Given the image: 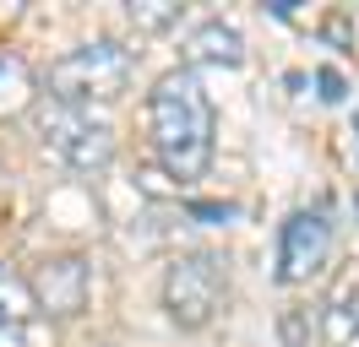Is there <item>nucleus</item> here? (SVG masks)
<instances>
[{
	"instance_id": "5",
	"label": "nucleus",
	"mask_w": 359,
	"mask_h": 347,
	"mask_svg": "<svg viewBox=\"0 0 359 347\" xmlns=\"http://www.w3.org/2000/svg\"><path fill=\"white\" fill-rule=\"evenodd\" d=\"M33 299H39V315L49 320H76L93 299V260L66 250V255H44L39 271H33Z\"/></svg>"
},
{
	"instance_id": "10",
	"label": "nucleus",
	"mask_w": 359,
	"mask_h": 347,
	"mask_svg": "<svg viewBox=\"0 0 359 347\" xmlns=\"http://www.w3.org/2000/svg\"><path fill=\"white\" fill-rule=\"evenodd\" d=\"M321 337H327L332 347H348L359 337V282L354 277L343 282V288L332 293V304L321 309Z\"/></svg>"
},
{
	"instance_id": "9",
	"label": "nucleus",
	"mask_w": 359,
	"mask_h": 347,
	"mask_svg": "<svg viewBox=\"0 0 359 347\" xmlns=\"http://www.w3.org/2000/svg\"><path fill=\"white\" fill-rule=\"evenodd\" d=\"M27 320H39V299H33V282L0 260V331H22Z\"/></svg>"
},
{
	"instance_id": "3",
	"label": "nucleus",
	"mask_w": 359,
	"mask_h": 347,
	"mask_svg": "<svg viewBox=\"0 0 359 347\" xmlns=\"http://www.w3.org/2000/svg\"><path fill=\"white\" fill-rule=\"evenodd\" d=\"M33 136H39V147L55 163H66L82 179H93V174H104L114 163V125L98 120L93 108H71L60 98H39L33 104Z\"/></svg>"
},
{
	"instance_id": "7",
	"label": "nucleus",
	"mask_w": 359,
	"mask_h": 347,
	"mask_svg": "<svg viewBox=\"0 0 359 347\" xmlns=\"http://www.w3.org/2000/svg\"><path fill=\"white\" fill-rule=\"evenodd\" d=\"M196 65L240 71V65H245V38H240V27H229V22H202V27L185 38V71H196Z\"/></svg>"
},
{
	"instance_id": "8",
	"label": "nucleus",
	"mask_w": 359,
	"mask_h": 347,
	"mask_svg": "<svg viewBox=\"0 0 359 347\" xmlns=\"http://www.w3.org/2000/svg\"><path fill=\"white\" fill-rule=\"evenodd\" d=\"M44 92H39V76L22 55H6L0 49V120H17V114H33Z\"/></svg>"
},
{
	"instance_id": "13",
	"label": "nucleus",
	"mask_w": 359,
	"mask_h": 347,
	"mask_svg": "<svg viewBox=\"0 0 359 347\" xmlns=\"http://www.w3.org/2000/svg\"><path fill=\"white\" fill-rule=\"evenodd\" d=\"M0 347H22V342H17V331H0Z\"/></svg>"
},
{
	"instance_id": "4",
	"label": "nucleus",
	"mask_w": 359,
	"mask_h": 347,
	"mask_svg": "<svg viewBox=\"0 0 359 347\" xmlns=\"http://www.w3.org/2000/svg\"><path fill=\"white\" fill-rule=\"evenodd\" d=\"M229 299V266L224 255L212 250H191V255H175L169 271H163V315L180 331H207V325L224 315Z\"/></svg>"
},
{
	"instance_id": "6",
	"label": "nucleus",
	"mask_w": 359,
	"mask_h": 347,
	"mask_svg": "<svg viewBox=\"0 0 359 347\" xmlns=\"http://www.w3.org/2000/svg\"><path fill=\"white\" fill-rule=\"evenodd\" d=\"M332 260V222L327 212H294L278 234V282L283 288H299L327 271Z\"/></svg>"
},
{
	"instance_id": "1",
	"label": "nucleus",
	"mask_w": 359,
	"mask_h": 347,
	"mask_svg": "<svg viewBox=\"0 0 359 347\" xmlns=\"http://www.w3.org/2000/svg\"><path fill=\"white\" fill-rule=\"evenodd\" d=\"M212 136H218V120H212V98L196 82V71L185 65L163 71L147 92V141L163 174L180 185H196L212 169Z\"/></svg>"
},
{
	"instance_id": "12",
	"label": "nucleus",
	"mask_w": 359,
	"mask_h": 347,
	"mask_svg": "<svg viewBox=\"0 0 359 347\" xmlns=\"http://www.w3.org/2000/svg\"><path fill=\"white\" fill-rule=\"evenodd\" d=\"M321 87H327V92H321V98H343V82H337L332 71H321Z\"/></svg>"
},
{
	"instance_id": "2",
	"label": "nucleus",
	"mask_w": 359,
	"mask_h": 347,
	"mask_svg": "<svg viewBox=\"0 0 359 347\" xmlns=\"http://www.w3.org/2000/svg\"><path fill=\"white\" fill-rule=\"evenodd\" d=\"M131 76H136V55L126 43L93 38V43L66 49L60 60H49L44 87H49V98H60L71 108H93V104H120L131 92Z\"/></svg>"
},
{
	"instance_id": "11",
	"label": "nucleus",
	"mask_w": 359,
	"mask_h": 347,
	"mask_svg": "<svg viewBox=\"0 0 359 347\" xmlns=\"http://www.w3.org/2000/svg\"><path fill=\"white\" fill-rule=\"evenodd\" d=\"M180 11H185V6H175V0H131V6H126V17H131L136 27H147V33H163V27H175Z\"/></svg>"
}]
</instances>
